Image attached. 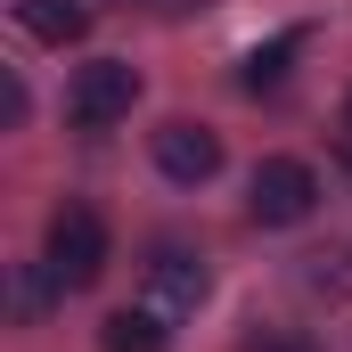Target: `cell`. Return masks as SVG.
Segmentation results:
<instances>
[{
  "label": "cell",
  "mask_w": 352,
  "mask_h": 352,
  "mask_svg": "<svg viewBox=\"0 0 352 352\" xmlns=\"http://www.w3.org/2000/svg\"><path fill=\"white\" fill-rule=\"evenodd\" d=\"M41 270H50L58 295L98 287V278H107V221H98L90 205H58V213H50V238H41Z\"/></svg>",
  "instance_id": "obj_1"
},
{
  "label": "cell",
  "mask_w": 352,
  "mask_h": 352,
  "mask_svg": "<svg viewBox=\"0 0 352 352\" xmlns=\"http://www.w3.org/2000/svg\"><path fill=\"white\" fill-rule=\"evenodd\" d=\"M311 205H320V173H311L303 156H263V164H254L246 213H254L263 230H295V221H311Z\"/></svg>",
  "instance_id": "obj_2"
},
{
  "label": "cell",
  "mask_w": 352,
  "mask_h": 352,
  "mask_svg": "<svg viewBox=\"0 0 352 352\" xmlns=\"http://www.w3.org/2000/svg\"><path fill=\"white\" fill-rule=\"evenodd\" d=\"M131 98H140V74H131L123 58H98V66H82V74H74L66 115H74L82 131H107V123H123V115H131Z\"/></svg>",
  "instance_id": "obj_3"
},
{
  "label": "cell",
  "mask_w": 352,
  "mask_h": 352,
  "mask_svg": "<svg viewBox=\"0 0 352 352\" xmlns=\"http://www.w3.org/2000/svg\"><path fill=\"white\" fill-rule=\"evenodd\" d=\"M156 173L180 180V188H205V180L221 173V131H205V123H188V115L156 123Z\"/></svg>",
  "instance_id": "obj_4"
},
{
  "label": "cell",
  "mask_w": 352,
  "mask_h": 352,
  "mask_svg": "<svg viewBox=\"0 0 352 352\" xmlns=\"http://www.w3.org/2000/svg\"><path fill=\"white\" fill-rule=\"evenodd\" d=\"M148 287H156L164 311H197L213 295V270H205V254H188L180 238H164V246H148Z\"/></svg>",
  "instance_id": "obj_5"
},
{
  "label": "cell",
  "mask_w": 352,
  "mask_h": 352,
  "mask_svg": "<svg viewBox=\"0 0 352 352\" xmlns=\"http://www.w3.org/2000/svg\"><path fill=\"white\" fill-rule=\"evenodd\" d=\"M16 25H25L33 41L66 50V41H82V33H90V8H82V0H16Z\"/></svg>",
  "instance_id": "obj_6"
},
{
  "label": "cell",
  "mask_w": 352,
  "mask_h": 352,
  "mask_svg": "<svg viewBox=\"0 0 352 352\" xmlns=\"http://www.w3.org/2000/svg\"><path fill=\"white\" fill-rule=\"evenodd\" d=\"M98 344H107V352H164L173 336H164V311H148V303L131 311V303H123V311L98 320Z\"/></svg>",
  "instance_id": "obj_7"
},
{
  "label": "cell",
  "mask_w": 352,
  "mask_h": 352,
  "mask_svg": "<svg viewBox=\"0 0 352 352\" xmlns=\"http://www.w3.org/2000/svg\"><path fill=\"white\" fill-rule=\"evenodd\" d=\"M295 50H303V33H287V41L254 50V58H246V90H278V82H287V66H295Z\"/></svg>",
  "instance_id": "obj_8"
},
{
  "label": "cell",
  "mask_w": 352,
  "mask_h": 352,
  "mask_svg": "<svg viewBox=\"0 0 352 352\" xmlns=\"http://www.w3.org/2000/svg\"><path fill=\"white\" fill-rule=\"evenodd\" d=\"M238 352H320V344H311L303 328H254V336H246Z\"/></svg>",
  "instance_id": "obj_9"
},
{
  "label": "cell",
  "mask_w": 352,
  "mask_h": 352,
  "mask_svg": "<svg viewBox=\"0 0 352 352\" xmlns=\"http://www.w3.org/2000/svg\"><path fill=\"white\" fill-rule=\"evenodd\" d=\"M41 278H50V270H41ZM41 278L16 270V320H41Z\"/></svg>",
  "instance_id": "obj_10"
},
{
  "label": "cell",
  "mask_w": 352,
  "mask_h": 352,
  "mask_svg": "<svg viewBox=\"0 0 352 352\" xmlns=\"http://www.w3.org/2000/svg\"><path fill=\"white\" fill-rule=\"evenodd\" d=\"M344 173H352V140H344Z\"/></svg>",
  "instance_id": "obj_11"
},
{
  "label": "cell",
  "mask_w": 352,
  "mask_h": 352,
  "mask_svg": "<svg viewBox=\"0 0 352 352\" xmlns=\"http://www.w3.org/2000/svg\"><path fill=\"white\" fill-rule=\"evenodd\" d=\"M344 131H352V98H344Z\"/></svg>",
  "instance_id": "obj_12"
}]
</instances>
